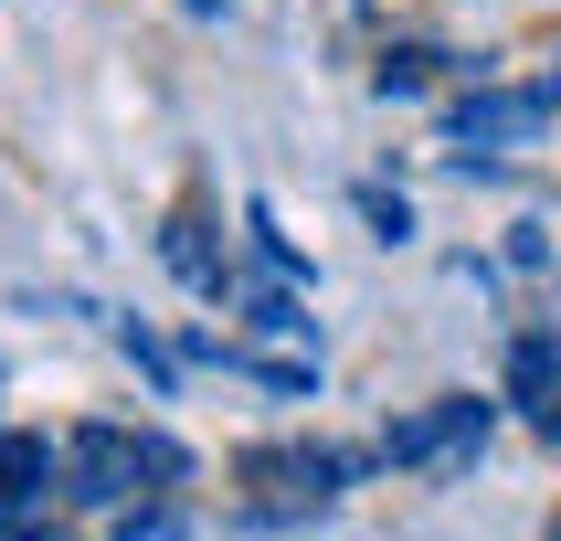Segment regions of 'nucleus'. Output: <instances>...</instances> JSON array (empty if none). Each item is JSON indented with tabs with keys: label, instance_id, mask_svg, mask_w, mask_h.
Returning a JSON list of instances; mask_svg holds the SVG:
<instances>
[{
	"label": "nucleus",
	"instance_id": "nucleus-6",
	"mask_svg": "<svg viewBox=\"0 0 561 541\" xmlns=\"http://www.w3.org/2000/svg\"><path fill=\"white\" fill-rule=\"evenodd\" d=\"M424 75H435V54H413V43H403V54H381V95H413Z\"/></svg>",
	"mask_w": 561,
	"mask_h": 541
},
{
	"label": "nucleus",
	"instance_id": "nucleus-5",
	"mask_svg": "<svg viewBox=\"0 0 561 541\" xmlns=\"http://www.w3.org/2000/svg\"><path fill=\"white\" fill-rule=\"evenodd\" d=\"M244 308H254V329H276V340H308V308H297L286 286H244Z\"/></svg>",
	"mask_w": 561,
	"mask_h": 541
},
{
	"label": "nucleus",
	"instance_id": "nucleus-3",
	"mask_svg": "<svg viewBox=\"0 0 561 541\" xmlns=\"http://www.w3.org/2000/svg\"><path fill=\"white\" fill-rule=\"evenodd\" d=\"M551 127V95L540 86H488V95H467L456 117H445V138H456V159H508L519 138H540Z\"/></svg>",
	"mask_w": 561,
	"mask_h": 541
},
{
	"label": "nucleus",
	"instance_id": "nucleus-7",
	"mask_svg": "<svg viewBox=\"0 0 561 541\" xmlns=\"http://www.w3.org/2000/svg\"><path fill=\"white\" fill-rule=\"evenodd\" d=\"M360 213L381 223V245H392V234H413V213H403V202H392V191H360Z\"/></svg>",
	"mask_w": 561,
	"mask_h": 541
},
{
	"label": "nucleus",
	"instance_id": "nucleus-1",
	"mask_svg": "<svg viewBox=\"0 0 561 541\" xmlns=\"http://www.w3.org/2000/svg\"><path fill=\"white\" fill-rule=\"evenodd\" d=\"M170 477H181L170 436H138V425H75L64 436V488L85 509H127L138 488H170Z\"/></svg>",
	"mask_w": 561,
	"mask_h": 541
},
{
	"label": "nucleus",
	"instance_id": "nucleus-2",
	"mask_svg": "<svg viewBox=\"0 0 561 541\" xmlns=\"http://www.w3.org/2000/svg\"><path fill=\"white\" fill-rule=\"evenodd\" d=\"M477 446H488V404H477V393H445V404L403 414V425L381 436V467H456Z\"/></svg>",
	"mask_w": 561,
	"mask_h": 541
},
{
	"label": "nucleus",
	"instance_id": "nucleus-9",
	"mask_svg": "<svg viewBox=\"0 0 561 541\" xmlns=\"http://www.w3.org/2000/svg\"><path fill=\"white\" fill-rule=\"evenodd\" d=\"M551 541H561V531H551Z\"/></svg>",
	"mask_w": 561,
	"mask_h": 541
},
{
	"label": "nucleus",
	"instance_id": "nucleus-8",
	"mask_svg": "<svg viewBox=\"0 0 561 541\" xmlns=\"http://www.w3.org/2000/svg\"><path fill=\"white\" fill-rule=\"evenodd\" d=\"M170 531H181V520H170V509H149V520H138V509H127V520H117V541H170Z\"/></svg>",
	"mask_w": 561,
	"mask_h": 541
},
{
	"label": "nucleus",
	"instance_id": "nucleus-4",
	"mask_svg": "<svg viewBox=\"0 0 561 541\" xmlns=\"http://www.w3.org/2000/svg\"><path fill=\"white\" fill-rule=\"evenodd\" d=\"M43 477H54V446H43V436H11V446H0V509L43 499Z\"/></svg>",
	"mask_w": 561,
	"mask_h": 541
}]
</instances>
